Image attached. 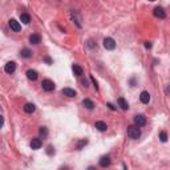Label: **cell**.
Returning a JSON list of instances; mask_svg holds the SVG:
<instances>
[{
    "label": "cell",
    "instance_id": "28",
    "mask_svg": "<svg viewBox=\"0 0 170 170\" xmlns=\"http://www.w3.org/2000/svg\"><path fill=\"white\" fill-rule=\"evenodd\" d=\"M108 106H109V108H110V109H112V110H114V109H116V108H114V106H113V105H112V104H108Z\"/></svg>",
    "mask_w": 170,
    "mask_h": 170
},
{
    "label": "cell",
    "instance_id": "12",
    "mask_svg": "<svg viewBox=\"0 0 170 170\" xmlns=\"http://www.w3.org/2000/svg\"><path fill=\"white\" fill-rule=\"evenodd\" d=\"M29 43L31 44H39L40 43V36L37 33H33V35L29 36Z\"/></svg>",
    "mask_w": 170,
    "mask_h": 170
},
{
    "label": "cell",
    "instance_id": "5",
    "mask_svg": "<svg viewBox=\"0 0 170 170\" xmlns=\"http://www.w3.org/2000/svg\"><path fill=\"white\" fill-rule=\"evenodd\" d=\"M4 70H6L8 75H12V73L16 70V63L15 61H10V63H7L6 66H4Z\"/></svg>",
    "mask_w": 170,
    "mask_h": 170
},
{
    "label": "cell",
    "instance_id": "7",
    "mask_svg": "<svg viewBox=\"0 0 170 170\" xmlns=\"http://www.w3.org/2000/svg\"><path fill=\"white\" fill-rule=\"evenodd\" d=\"M10 27H11V29H12L13 32H19L20 29H21L20 23L17 21V20H15V19H11L10 20Z\"/></svg>",
    "mask_w": 170,
    "mask_h": 170
},
{
    "label": "cell",
    "instance_id": "3",
    "mask_svg": "<svg viewBox=\"0 0 170 170\" xmlns=\"http://www.w3.org/2000/svg\"><path fill=\"white\" fill-rule=\"evenodd\" d=\"M104 47H105V49H108V50H113L114 48H116V41L112 37H105L104 39Z\"/></svg>",
    "mask_w": 170,
    "mask_h": 170
},
{
    "label": "cell",
    "instance_id": "14",
    "mask_svg": "<svg viewBox=\"0 0 170 170\" xmlns=\"http://www.w3.org/2000/svg\"><path fill=\"white\" fill-rule=\"evenodd\" d=\"M36 110V106L33 104H25L24 105V112L25 113H33Z\"/></svg>",
    "mask_w": 170,
    "mask_h": 170
},
{
    "label": "cell",
    "instance_id": "1",
    "mask_svg": "<svg viewBox=\"0 0 170 170\" xmlns=\"http://www.w3.org/2000/svg\"><path fill=\"white\" fill-rule=\"evenodd\" d=\"M128 135H129V138H132V140H137V138H140V135H141V130H140L138 126L130 125V126H128Z\"/></svg>",
    "mask_w": 170,
    "mask_h": 170
},
{
    "label": "cell",
    "instance_id": "27",
    "mask_svg": "<svg viewBox=\"0 0 170 170\" xmlns=\"http://www.w3.org/2000/svg\"><path fill=\"white\" fill-rule=\"evenodd\" d=\"M145 47H146V48H151V44L148 41V43H145Z\"/></svg>",
    "mask_w": 170,
    "mask_h": 170
},
{
    "label": "cell",
    "instance_id": "30",
    "mask_svg": "<svg viewBox=\"0 0 170 170\" xmlns=\"http://www.w3.org/2000/svg\"><path fill=\"white\" fill-rule=\"evenodd\" d=\"M88 170H96V169H95L93 166H89V167H88Z\"/></svg>",
    "mask_w": 170,
    "mask_h": 170
},
{
    "label": "cell",
    "instance_id": "10",
    "mask_svg": "<svg viewBox=\"0 0 170 170\" xmlns=\"http://www.w3.org/2000/svg\"><path fill=\"white\" fill-rule=\"evenodd\" d=\"M117 102H118V105L121 106V109H122V110H126L128 108H129V104H128V101H126L124 97H120L118 100H117Z\"/></svg>",
    "mask_w": 170,
    "mask_h": 170
},
{
    "label": "cell",
    "instance_id": "6",
    "mask_svg": "<svg viewBox=\"0 0 170 170\" xmlns=\"http://www.w3.org/2000/svg\"><path fill=\"white\" fill-rule=\"evenodd\" d=\"M153 13H154L155 17H160V19H165V17H166V12H165V10L162 7H157V8L153 11Z\"/></svg>",
    "mask_w": 170,
    "mask_h": 170
},
{
    "label": "cell",
    "instance_id": "9",
    "mask_svg": "<svg viewBox=\"0 0 170 170\" xmlns=\"http://www.w3.org/2000/svg\"><path fill=\"white\" fill-rule=\"evenodd\" d=\"M41 145H43V142H41L40 138H33V140L31 141V148H32V149H35V150L40 149Z\"/></svg>",
    "mask_w": 170,
    "mask_h": 170
},
{
    "label": "cell",
    "instance_id": "11",
    "mask_svg": "<svg viewBox=\"0 0 170 170\" xmlns=\"http://www.w3.org/2000/svg\"><path fill=\"white\" fill-rule=\"evenodd\" d=\"M109 164H110V157H109V155L101 157V160H100V166L106 167V166H109Z\"/></svg>",
    "mask_w": 170,
    "mask_h": 170
},
{
    "label": "cell",
    "instance_id": "19",
    "mask_svg": "<svg viewBox=\"0 0 170 170\" xmlns=\"http://www.w3.org/2000/svg\"><path fill=\"white\" fill-rule=\"evenodd\" d=\"M82 105H84L85 108H88V109H93V108H95V104H93V101H91L89 98H85V100L82 101Z\"/></svg>",
    "mask_w": 170,
    "mask_h": 170
},
{
    "label": "cell",
    "instance_id": "20",
    "mask_svg": "<svg viewBox=\"0 0 170 170\" xmlns=\"http://www.w3.org/2000/svg\"><path fill=\"white\" fill-rule=\"evenodd\" d=\"M20 56L24 57V59H28V57H31V50L27 49V48H24V49L20 52Z\"/></svg>",
    "mask_w": 170,
    "mask_h": 170
},
{
    "label": "cell",
    "instance_id": "21",
    "mask_svg": "<svg viewBox=\"0 0 170 170\" xmlns=\"http://www.w3.org/2000/svg\"><path fill=\"white\" fill-rule=\"evenodd\" d=\"M160 140L162 142H166L167 141V133L166 132H160Z\"/></svg>",
    "mask_w": 170,
    "mask_h": 170
},
{
    "label": "cell",
    "instance_id": "2",
    "mask_svg": "<svg viewBox=\"0 0 170 170\" xmlns=\"http://www.w3.org/2000/svg\"><path fill=\"white\" fill-rule=\"evenodd\" d=\"M41 86H43V89H44L45 92H52L55 89V82L52 81V80H49V79L43 80V82H41Z\"/></svg>",
    "mask_w": 170,
    "mask_h": 170
},
{
    "label": "cell",
    "instance_id": "13",
    "mask_svg": "<svg viewBox=\"0 0 170 170\" xmlns=\"http://www.w3.org/2000/svg\"><path fill=\"white\" fill-rule=\"evenodd\" d=\"M95 126L100 130V132H105V130H106V124H105L104 121H97V122L95 124Z\"/></svg>",
    "mask_w": 170,
    "mask_h": 170
},
{
    "label": "cell",
    "instance_id": "17",
    "mask_svg": "<svg viewBox=\"0 0 170 170\" xmlns=\"http://www.w3.org/2000/svg\"><path fill=\"white\" fill-rule=\"evenodd\" d=\"M63 93L65 96H68V97H75V96H76V92L73 91V89H70V88H64L63 89Z\"/></svg>",
    "mask_w": 170,
    "mask_h": 170
},
{
    "label": "cell",
    "instance_id": "24",
    "mask_svg": "<svg viewBox=\"0 0 170 170\" xmlns=\"http://www.w3.org/2000/svg\"><path fill=\"white\" fill-rule=\"evenodd\" d=\"M91 80H92V82H93V85H95V89H97L98 88V86H97V81L93 79V76H91Z\"/></svg>",
    "mask_w": 170,
    "mask_h": 170
},
{
    "label": "cell",
    "instance_id": "23",
    "mask_svg": "<svg viewBox=\"0 0 170 170\" xmlns=\"http://www.w3.org/2000/svg\"><path fill=\"white\" fill-rule=\"evenodd\" d=\"M86 144H88V141H86V140H82V141L80 142L79 145H77V149H79V150H80V149H81L82 146H85V145H86Z\"/></svg>",
    "mask_w": 170,
    "mask_h": 170
},
{
    "label": "cell",
    "instance_id": "22",
    "mask_svg": "<svg viewBox=\"0 0 170 170\" xmlns=\"http://www.w3.org/2000/svg\"><path fill=\"white\" fill-rule=\"evenodd\" d=\"M39 132H40V134L43 135L44 138H45V137H47V135H48V129H47V128H45V126H41V128H40V130H39Z\"/></svg>",
    "mask_w": 170,
    "mask_h": 170
},
{
    "label": "cell",
    "instance_id": "29",
    "mask_svg": "<svg viewBox=\"0 0 170 170\" xmlns=\"http://www.w3.org/2000/svg\"><path fill=\"white\" fill-rule=\"evenodd\" d=\"M45 61H47L48 64H50V59H49V57H47V59H45Z\"/></svg>",
    "mask_w": 170,
    "mask_h": 170
},
{
    "label": "cell",
    "instance_id": "8",
    "mask_svg": "<svg viewBox=\"0 0 170 170\" xmlns=\"http://www.w3.org/2000/svg\"><path fill=\"white\" fill-rule=\"evenodd\" d=\"M140 101H141L142 104H149V101H150V95H149V92H146V91L141 92V95H140Z\"/></svg>",
    "mask_w": 170,
    "mask_h": 170
},
{
    "label": "cell",
    "instance_id": "15",
    "mask_svg": "<svg viewBox=\"0 0 170 170\" xmlns=\"http://www.w3.org/2000/svg\"><path fill=\"white\" fill-rule=\"evenodd\" d=\"M20 20H21L23 24H29V21H31V16H29L28 13H21V15H20Z\"/></svg>",
    "mask_w": 170,
    "mask_h": 170
},
{
    "label": "cell",
    "instance_id": "26",
    "mask_svg": "<svg viewBox=\"0 0 170 170\" xmlns=\"http://www.w3.org/2000/svg\"><path fill=\"white\" fill-rule=\"evenodd\" d=\"M3 125H4V117L0 114V128H1Z\"/></svg>",
    "mask_w": 170,
    "mask_h": 170
},
{
    "label": "cell",
    "instance_id": "18",
    "mask_svg": "<svg viewBox=\"0 0 170 170\" xmlns=\"http://www.w3.org/2000/svg\"><path fill=\"white\" fill-rule=\"evenodd\" d=\"M27 77H28L29 80H33V81H35V80L37 79V72H36V70L29 69L28 72H27Z\"/></svg>",
    "mask_w": 170,
    "mask_h": 170
},
{
    "label": "cell",
    "instance_id": "4",
    "mask_svg": "<svg viewBox=\"0 0 170 170\" xmlns=\"http://www.w3.org/2000/svg\"><path fill=\"white\" fill-rule=\"evenodd\" d=\"M134 124L135 126H144L146 125V117L144 116V114H137V116L134 117Z\"/></svg>",
    "mask_w": 170,
    "mask_h": 170
},
{
    "label": "cell",
    "instance_id": "25",
    "mask_svg": "<svg viewBox=\"0 0 170 170\" xmlns=\"http://www.w3.org/2000/svg\"><path fill=\"white\" fill-rule=\"evenodd\" d=\"M47 153H48V154H52V153H53V148H52V146H48V148H47Z\"/></svg>",
    "mask_w": 170,
    "mask_h": 170
},
{
    "label": "cell",
    "instance_id": "16",
    "mask_svg": "<svg viewBox=\"0 0 170 170\" xmlns=\"http://www.w3.org/2000/svg\"><path fill=\"white\" fill-rule=\"evenodd\" d=\"M72 70H73V73H75L76 76H82V73H84V70H82V68L80 65H73Z\"/></svg>",
    "mask_w": 170,
    "mask_h": 170
}]
</instances>
